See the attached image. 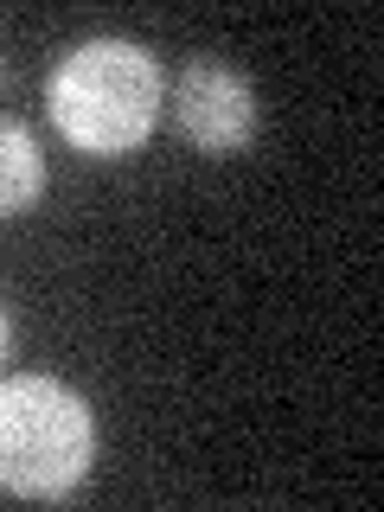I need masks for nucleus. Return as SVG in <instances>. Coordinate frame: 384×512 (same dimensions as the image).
I'll list each match as a JSON object with an SVG mask.
<instances>
[{
  "label": "nucleus",
  "instance_id": "obj_1",
  "mask_svg": "<svg viewBox=\"0 0 384 512\" xmlns=\"http://www.w3.org/2000/svg\"><path fill=\"white\" fill-rule=\"evenodd\" d=\"M52 122L84 154H135L160 116V64L135 39H84L52 71Z\"/></svg>",
  "mask_w": 384,
  "mask_h": 512
},
{
  "label": "nucleus",
  "instance_id": "obj_2",
  "mask_svg": "<svg viewBox=\"0 0 384 512\" xmlns=\"http://www.w3.org/2000/svg\"><path fill=\"white\" fill-rule=\"evenodd\" d=\"M96 423L71 384L20 372L0 378V487L20 500H64L90 474Z\"/></svg>",
  "mask_w": 384,
  "mask_h": 512
},
{
  "label": "nucleus",
  "instance_id": "obj_3",
  "mask_svg": "<svg viewBox=\"0 0 384 512\" xmlns=\"http://www.w3.org/2000/svg\"><path fill=\"white\" fill-rule=\"evenodd\" d=\"M173 116H180L186 141L205 154H237L256 135V90L244 71L218 58H192L173 90Z\"/></svg>",
  "mask_w": 384,
  "mask_h": 512
},
{
  "label": "nucleus",
  "instance_id": "obj_4",
  "mask_svg": "<svg viewBox=\"0 0 384 512\" xmlns=\"http://www.w3.org/2000/svg\"><path fill=\"white\" fill-rule=\"evenodd\" d=\"M45 186V154L26 122L0 116V218H20Z\"/></svg>",
  "mask_w": 384,
  "mask_h": 512
},
{
  "label": "nucleus",
  "instance_id": "obj_5",
  "mask_svg": "<svg viewBox=\"0 0 384 512\" xmlns=\"http://www.w3.org/2000/svg\"><path fill=\"white\" fill-rule=\"evenodd\" d=\"M7 340H13V327H7V308H0V359H7Z\"/></svg>",
  "mask_w": 384,
  "mask_h": 512
},
{
  "label": "nucleus",
  "instance_id": "obj_6",
  "mask_svg": "<svg viewBox=\"0 0 384 512\" xmlns=\"http://www.w3.org/2000/svg\"><path fill=\"white\" fill-rule=\"evenodd\" d=\"M0 77H7V58H0Z\"/></svg>",
  "mask_w": 384,
  "mask_h": 512
}]
</instances>
